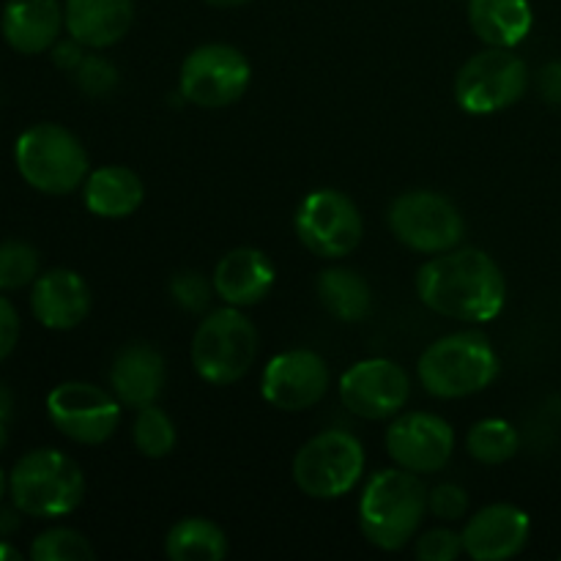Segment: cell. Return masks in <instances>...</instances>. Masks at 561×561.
I'll return each mask as SVG.
<instances>
[{
	"label": "cell",
	"instance_id": "7402d4cb",
	"mask_svg": "<svg viewBox=\"0 0 561 561\" xmlns=\"http://www.w3.org/2000/svg\"><path fill=\"white\" fill-rule=\"evenodd\" d=\"M82 201L93 217L126 219L146 201V186L135 170L124 164H104L88 173L82 184Z\"/></svg>",
	"mask_w": 561,
	"mask_h": 561
},
{
	"label": "cell",
	"instance_id": "484cf974",
	"mask_svg": "<svg viewBox=\"0 0 561 561\" xmlns=\"http://www.w3.org/2000/svg\"><path fill=\"white\" fill-rule=\"evenodd\" d=\"M466 449L474 460L485 466H502L513 460L520 449V433L513 422L488 416L474 422L466 433Z\"/></svg>",
	"mask_w": 561,
	"mask_h": 561
},
{
	"label": "cell",
	"instance_id": "6da1fadb",
	"mask_svg": "<svg viewBox=\"0 0 561 561\" xmlns=\"http://www.w3.org/2000/svg\"><path fill=\"white\" fill-rule=\"evenodd\" d=\"M416 296L436 316L488 323L507 305V279L488 252L455 247L422 263L416 272Z\"/></svg>",
	"mask_w": 561,
	"mask_h": 561
},
{
	"label": "cell",
	"instance_id": "52a82bcc",
	"mask_svg": "<svg viewBox=\"0 0 561 561\" xmlns=\"http://www.w3.org/2000/svg\"><path fill=\"white\" fill-rule=\"evenodd\" d=\"M367 455L348 431H323L312 436L294 458V482L305 496L318 502L343 499L365 477Z\"/></svg>",
	"mask_w": 561,
	"mask_h": 561
},
{
	"label": "cell",
	"instance_id": "5bb4252c",
	"mask_svg": "<svg viewBox=\"0 0 561 561\" xmlns=\"http://www.w3.org/2000/svg\"><path fill=\"white\" fill-rule=\"evenodd\" d=\"M329 392V367L321 354L290 348L272 356L263 367L261 394L268 405L288 414L316 409Z\"/></svg>",
	"mask_w": 561,
	"mask_h": 561
},
{
	"label": "cell",
	"instance_id": "e575fe53",
	"mask_svg": "<svg viewBox=\"0 0 561 561\" xmlns=\"http://www.w3.org/2000/svg\"><path fill=\"white\" fill-rule=\"evenodd\" d=\"M537 88L548 104L561 107V60H551L548 66H542L540 75H537Z\"/></svg>",
	"mask_w": 561,
	"mask_h": 561
},
{
	"label": "cell",
	"instance_id": "836d02e7",
	"mask_svg": "<svg viewBox=\"0 0 561 561\" xmlns=\"http://www.w3.org/2000/svg\"><path fill=\"white\" fill-rule=\"evenodd\" d=\"M16 343H20V316L16 307L0 294V362L9 359Z\"/></svg>",
	"mask_w": 561,
	"mask_h": 561
},
{
	"label": "cell",
	"instance_id": "4fadbf2b",
	"mask_svg": "<svg viewBox=\"0 0 561 561\" xmlns=\"http://www.w3.org/2000/svg\"><path fill=\"white\" fill-rule=\"evenodd\" d=\"M340 400L359 420H392L411 398V378L398 362L370 356L340 376Z\"/></svg>",
	"mask_w": 561,
	"mask_h": 561
},
{
	"label": "cell",
	"instance_id": "ac0fdd59",
	"mask_svg": "<svg viewBox=\"0 0 561 561\" xmlns=\"http://www.w3.org/2000/svg\"><path fill=\"white\" fill-rule=\"evenodd\" d=\"M168 383V362L153 345L129 343L110 365V392L124 409H142L157 403Z\"/></svg>",
	"mask_w": 561,
	"mask_h": 561
},
{
	"label": "cell",
	"instance_id": "e0dca14e",
	"mask_svg": "<svg viewBox=\"0 0 561 561\" xmlns=\"http://www.w3.org/2000/svg\"><path fill=\"white\" fill-rule=\"evenodd\" d=\"M31 310L42 327L53 332H69L80 327L91 312V288L71 268H49L33 283Z\"/></svg>",
	"mask_w": 561,
	"mask_h": 561
},
{
	"label": "cell",
	"instance_id": "1f68e13d",
	"mask_svg": "<svg viewBox=\"0 0 561 561\" xmlns=\"http://www.w3.org/2000/svg\"><path fill=\"white\" fill-rule=\"evenodd\" d=\"M427 513H433L444 524H458L469 513V493L463 485L442 482L427 491Z\"/></svg>",
	"mask_w": 561,
	"mask_h": 561
},
{
	"label": "cell",
	"instance_id": "9c48e42d",
	"mask_svg": "<svg viewBox=\"0 0 561 561\" xmlns=\"http://www.w3.org/2000/svg\"><path fill=\"white\" fill-rule=\"evenodd\" d=\"M252 82V66L233 44H201L181 64L179 91L190 104L222 110L239 102Z\"/></svg>",
	"mask_w": 561,
	"mask_h": 561
},
{
	"label": "cell",
	"instance_id": "ba28073f",
	"mask_svg": "<svg viewBox=\"0 0 561 561\" xmlns=\"http://www.w3.org/2000/svg\"><path fill=\"white\" fill-rule=\"evenodd\" d=\"M529 88L524 58L507 47H488L471 55L455 77V102L469 115H493L513 107Z\"/></svg>",
	"mask_w": 561,
	"mask_h": 561
},
{
	"label": "cell",
	"instance_id": "3957f363",
	"mask_svg": "<svg viewBox=\"0 0 561 561\" xmlns=\"http://www.w3.org/2000/svg\"><path fill=\"white\" fill-rule=\"evenodd\" d=\"M499 356L488 334L463 329L436 340L422 351L416 378L438 400H460L482 392L499 378Z\"/></svg>",
	"mask_w": 561,
	"mask_h": 561
},
{
	"label": "cell",
	"instance_id": "44dd1931",
	"mask_svg": "<svg viewBox=\"0 0 561 561\" xmlns=\"http://www.w3.org/2000/svg\"><path fill=\"white\" fill-rule=\"evenodd\" d=\"M66 33L88 49H107L129 33L135 0H64Z\"/></svg>",
	"mask_w": 561,
	"mask_h": 561
},
{
	"label": "cell",
	"instance_id": "83f0119b",
	"mask_svg": "<svg viewBox=\"0 0 561 561\" xmlns=\"http://www.w3.org/2000/svg\"><path fill=\"white\" fill-rule=\"evenodd\" d=\"M33 561H91L96 559L91 540L66 526L42 531L31 546Z\"/></svg>",
	"mask_w": 561,
	"mask_h": 561
},
{
	"label": "cell",
	"instance_id": "8992f818",
	"mask_svg": "<svg viewBox=\"0 0 561 561\" xmlns=\"http://www.w3.org/2000/svg\"><path fill=\"white\" fill-rule=\"evenodd\" d=\"M14 162L25 184L42 195H71L91 173L88 151L60 124H36L16 137Z\"/></svg>",
	"mask_w": 561,
	"mask_h": 561
},
{
	"label": "cell",
	"instance_id": "d4e9b609",
	"mask_svg": "<svg viewBox=\"0 0 561 561\" xmlns=\"http://www.w3.org/2000/svg\"><path fill=\"white\" fill-rule=\"evenodd\" d=\"M228 537L208 518H181L164 537V553L173 561H222Z\"/></svg>",
	"mask_w": 561,
	"mask_h": 561
},
{
	"label": "cell",
	"instance_id": "8d00e7d4",
	"mask_svg": "<svg viewBox=\"0 0 561 561\" xmlns=\"http://www.w3.org/2000/svg\"><path fill=\"white\" fill-rule=\"evenodd\" d=\"M22 510L16 507H3L0 510V540H5V537H11L14 535L16 529H20V524H22Z\"/></svg>",
	"mask_w": 561,
	"mask_h": 561
},
{
	"label": "cell",
	"instance_id": "2e32d148",
	"mask_svg": "<svg viewBox=\"0 0 561 561\" xmlns=\"http://www.w3.org/2000/svg\"><path fill=\"white\" fill-rule=\"evenodd\" d=\"M463 553L474 561L515 559L531 537V518L507 502L488 504L463 526Z\"/></svg>",
	"mask_w": 561,
	"mask_h": 561
},
{
	"label": "cell",
	"instance_id": "9a60e30c",
	"mask_svg": "<svg viewBox=\"0 0 561 561\" xmlns=\"http://www.w3.org/2000/svg\"><path fill=\"white\" fill-rule=\"evenodd\" d=\"M387 453L394 466L414 474H436L453 460L455 431L431 411L398 414L387 427Z\"/></svg>",
	"mask_w": 561,
	"mask_h": 561
},
{
	"label": "cell",
	"instance_id": "ffe728a7",
	"mask_svg": "<svg viewBox=\"0 0 561 561\" xmlns=\"http://www.w3.org/2000/svg\"><path fill=\"white\" fill-rule=\"evenodd\" d=\"M66 27L60 0H9L0 16L5 44L20 55H38L55 47Z\"/></svg>",
	"mask_w": 561,
	"mask_h": 561
},
{
	"label": "cell",
	"instance_id": "603a6c76",
	"mask_svg": "<svg viewBox=\"0 0 561 561\" xmlns=\"http://www.w3.org/2000/svg\"><path fill=\"white\" fill-rule=\"evenodd\" d=\"M469 25L485 47L515 49L535 27L529 0H469Z\"/></svg>",
	"mask_w": 561,
	"mask_h": 561
},
{
	"label": "cell",
	"instance_id": "7c38bea8",
	"mask_svg": "<svg viewBox=\"0 0 561 561\" xmlns=\"http://www.w3.org/2000/svg\"><path fill=\"white\" fill-rule=\"evenodd\" d=\"M121 400L88 381H64L49 392L47 414L60 436L82 447L110 442L121 425Z\"/></svg>",
	"mask_w": 561,
	"mask_h": 561
},
{
	"label": "cell",
	"instance_id": "f35d334b",
	"mask_svg": "<svg viewBox=\"0 0 561 561\" xmlns=\"http://www.w3.org/2000/svg\"><path fill=\"white\" fill-rule=\"evenodd\" d=\"M0 561H22V553L11 542L0 540Z\"/></svg>",
	"mask_w": 561,
	"mask_h": 561
},
{
	"label": "cell",
	"instance_id": "f546056e",
	"mask_svg": "<svg viewBox=\"0 0 561 561\" xmlns=\"http://www.w3.org/2000/svg\"><path fill=\"white\" fill-rule=\"evenodd\" d=\"M75 82H77V88L85 93V96L102 99V96H110V93L118 88L121 75L107 58H102V55L93 53V55H85V58L80 60V66L75 69Z\"/></svg>",
	"mask_w": 561,
	"mask_h": 561
},
{
	"label": "cell",
	"instance_id": "8fae6325",
	"mask_svg": "<svg viewBox=\"0 0 561 561\" xmlns=\"http://www.w3.org/2000/svg\"><path fill=\"white\" fill-rule=\"evenodd\" d=\"M294 228L312 255L340 261L359 247L365 219L345 192L316 190L296 208Z\"/></svg>",
	"mask_w": 561,
	"mask_h": 561
},
{
	"label": "cell",
	"instance_id": "f1b7e54d",
	"mask_svg": "<svg viewBox=\"0 0 561 561\" xmlns=\"http://www.w3.org/2000/svg\"><path fill=\"white\" fill-rule=\"evenodd\" d=\"M38 268H42V257H38L36 247L16 239L3 241L0 244V294L33 285L38 277Z\"/></svg>",
	"mask_w": 561,
	"mask_h": 561
},
{
	"label": "cell",
	"instance_id": "7a4b0ae2",
	"mask_svg": "<svg viewBox=\"0 0 561 561\" xmlns=\"http://www.w3.org/2000/svg\"><path fill=\"white\" fill-rule=\"evenodd\" d=\"M427 515V488L420 474L381 469L367 480L359 499V529L378 551H403Z\"/></svg>",
	"mask_w": 561,
	"mask_h": 561
},
{
	"label": "cell",
	"instance_id": "d6a6232c",
	"mask_svg": "<svg viewBox=\"0 0 561 561\" xmlns=\"http://www.w3.org/2000/svg\"><path fill=\"white\" fill-rule=\"evenodd\" d=\"M414 553L420 561H455L463 553V535L449 526H438L416 540Z\"/></svg>",
	"mask_w": 561,
	"mask_h": 561
},
{
	"label": "cell",
	"instance_id": "b9f144b4",
	"mask_svg": "<svg viewBox=\"0 0 561 561\" xmlns=\"http://www.w3.org/2000/svg\"><path fill=\"white\" fill-rule=\"evenodd\" d=\"M5 491H9V477H5L3 469H0V502H3Z\"/></svg>",
	"mask_w": 561,
	"mask_h": 561
},
{
	"label": "cell",
	"instance_id": "5b68a950",
	"mask_svg": "<svg viewBox=\"0 0 561 561\" xmlns=\"http://www.w3.org/2000/svg\"><path fill=\"white\" fill-rule=\"evenodd\" d=\"M261 351V334L241 307L208 312L192 337V367L214 387H230L252 370Z\"/></svg>",
	"mask_w": 561,
	"mask_h": 561
},
{
	"label": "cell",
	"instance_id": "4dcf8cb0",
	"mask_svg": "<svg viewBox=\"0 0 561 561\" xmlns=\"http://www.w3.org/2000/svg\"><path fill=\"white\" fill-rule=\"evenodd\" d=\"M214 294H217L214 283H208L201 272H192V268L173 274V279H170V296H173V301L181 310L192 312V316L206 312Z\"/></svg>",
	"mask_w": 561,
	"mask_h": 561
},
{
	"label": "cell",
	"instance_id": "d6986e66",
	"mask_svg": "<svg viewBox=\"0 0 561 561\" xmlns=\"http://www.w3.org/2000/svg\"><path fill=\"white\" fill-rule=\"evenodd\" d=\"M277 268L272 257L255 247H236L225 252L222 261L214 268V290L230 307H255L272 294Z\"/></svg>",
	"mask_w": 561,
	"mask_h": 561
},
{
	"label": "cell",
	"instance_id": "277c9868",
	"mask_svg": "<svg viewBox=\"0 0 561 561\" xmlns=\"http://www.w3.org/2000/svg\"><path fill=\"white\" fill-rule=\"evenodd\" d=\"M11 502L31 518H64L85 499V474L60 449H33L9 474Z\"/></svg>",
	"mask_w": 561,
	"mask_h": 561
},
{
	"label": "cell",
	"instance_id": "cb8c5ba5",
	"mask_svg": "<svg viewBox=\"0 0 561 561\" xmlns=\"http://www.w3.org/2000/svg\"><path fill=\"white\" fill-rule=\"evenodd\" d=\"M318 299L327 307L329 316L343 323H359L373 310V290L367 279L354 268L334 266L318 274Z\"/></svg>",
	"mask_w": 561,
	"mask_h": 561
},
{
	"label": "cell",
	"instance_id": "4316f807",
	"mask_svg": "<svg viewBox=\"0 0 561 561\" xmlns=\"http://www.w3.org/2000/svg\"><path fill=\"white\" fill-rule=\"evenodd\" d=\"M131 438H135V447L142 458L159 460L173 453L175 442H179V433H175V422L170 420L168 411L151 403L137 409L135 425H131Z\"/></svg>",
	"mask_w": 561,
	"mask_h": 561
},
{
	"label": "cell",
	"instance_id": "ab89813d",
	"mask_svg": "<svg viewBox=\"0 0 561 561\" xmlns=\"http://www.w3.org/2000/svg\"><path fill=\"white\" fill-rule=\"evenodd\" d=\"M203 3L214 5V9H239V5H247L250 0H203Z\"/></svg>",
	"mask_w": 561,
	"mask_h": 561
},
{
	"label": "cell",
	"instance_id": "30bf717a",
	"mask_svg": "<svg viewBox=\"0 0 561 561\" xmlns=\"http://www.w3.org/2000/svg\"><path fill=\"white\" fill-rule=\"evenodd\" d=\"M389 228L394 239L422 255H442L460 247L466 236L463 214L449 197L431 190H414L400 195L389 206Z\"/></svg>",
	"mask_w": 561,
	"mask_h": 561
},
{
	"label": "cell",
	"instance_id": "d590c367",
	"mask_svg": "<svg viewBox=\"0 0 561 561\" xmlns=\"http://www.w3.org/2000/svg\"><path fill=\"white\" fill-rule=\"evenodd\" d=\"M85 58V44H80L77 38H64V42H55L53 47V60L58 69L64 71H75L80 66V60Z\"/></svg>",
	"mask_w": 561,
	"mask_h": 561
},
{
	"label": "cell",
	"instance_id": "74e56055",
	"mask_svg": "<svg viewBox=\"0 0 561 561\" xmlns=\"http://www.w3.org/2000/svg\"><path fill=\"white\" fill-rule=\"evenodd\" d=\"M11 416H14V394L0 381V422H9L11 425Z\"/></svg>",
	"mask_w": 561,
	"mask_h": 561
},
{
	"label": "cell",
	"instance_id": "60d3db41",
	"mask_svg": "<svg viewBox=\"0 0 561 561\" xmlns=\"http://www.w3.org/2000/svg\"><path fill=\"white\" fill-rule=\"evenodd\" d=\"M5 444H9V422H0V453L5 449Z\"/></svg>",
	"mask_w": 561,
	"mask_h": 561
}]
</instances>
